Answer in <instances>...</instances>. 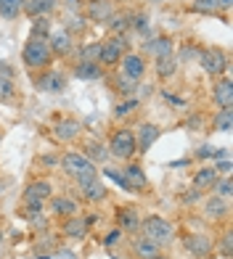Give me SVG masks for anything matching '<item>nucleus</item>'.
<instances>
[{
    "label": "nucleus",
    "mask_w": 233,
    "mask_h": 259,
    "mask_svg": "<svg viewBox=\"0 0 233 259\" xmlns=\"http://www.w3.org/2000/svg\"><path fill=\"white\" fill-rule=\"evenodd\" d=\"M61 167L66 175H72V178H77V183H90L96 180V167H93V161L88 156H80V154H66L61 159Z\"/></svg>",
    "instance_id": "obj_1"
},
{
    "label": "nucleus",
    "mask_w": 233,
    "mask_h": 259,
    "mask_svg": "<svg viewBox=\"0 0 233 259\" xmlns=\"http://www.w3.org/2000/svg\"><path fill=\"white\" fill-rule=\"evenodd\" d=\"M141 230H143V238L148 241H154L157 246H167L172 243L175 238V228L170 225L167 220H162V217H148L141 222Z\"/></svg>",
    "instance_id": "obj_2"
},
{
    "label": "nucleus",
    "mask_w": 233,
    "mask_h": 259,
    "mask_svg": "<svg viewBox=\"0 0 233 259\" xmlns=\"http://www.w3.org/2000/svg\"><path fill=\"white\" fill-rule=\"evenodd\" d=\"M51 45L48 40H40V37H29V42L24 45V64L29 69H43V66H48L51 61Z\"/></svg>",
    "instance_id": "obj_3"
},
{
    "label": "nucleus",
    "mask_w": 233,
    "mask_h": 259,
    "mask_svg": "<svg viewBox=\"0 0 233 259\" xmlns=\"http://www.w3.org/2000/svg\"><path fill=\"white\" fill-rule=\"evenodd\" d=\"M48 196H51V183L37 180V183L27 185V191H24V206H27V214H29V217H37Z\"/></svg>",
    "instance_id": "obj_4"
},
{
    "label": "nucleus",
    "mask_w": 233,
    "mask_h": 259,
    "mask_svg": "<svg viewBox=\"0 0 233 259\" xmlns=\"http://www.w3.org/2000/svg\"><path fill=\"white\" fill-rule=\"evenodd\" d=\"M111 154L120 156V159H130L135 154V133H130V130H116V133L111 135Z\"/></svg>",
    "instance_id": "obj_5"
},
{
    "label": "nucleus",
    "mask_w": 233,
    "mask_h": 259,
    "mask_svg": "<svg viewBox=\"0 0 233 259\" xmlns=\"http://www.w3.org/2000/svg\"><path fill=\"white\" fill-rule=\"evenodd\" d=\"M127 48V40L122 34H116V37H109L106 42H98V61L101 64H116L122 58Z\"/></svg>",
    "instance_id": "obj_6"
},
{
    "label": "nucleus",
    "mask_w": 233,
    "mask_h": 259,
    "mask_svg": "<svg viewBox=\"0 0 233 259\" xmlns=\"http://www.w3.org/2000/svg\"><path fill=\"white\" fill-rule=\"evenodd\" d=\"M199 64L204 66L207 74H223L228 69V58L220 48H207V51L199 53Z\"/></svg>",
    "instance_id": "obj_7"
},
{
    "label": "nucleus",
    "mask_w": 233,
    "mask_h": 259,
    "mask_svg": "<svg viewBox=\"0 0 233 259\" xmlns=\"http://www.w3.org/2000/svg\"><path fill=\"white\" fill-rule=\"evenodd\" d=\"M183 246H185V251H191L193 256H199V259H204V256L212 254V241H209L207 235H202V233L185 235V238H183Z\"/></svg>",
    "instance_id": "obj_8"
},
{
    "label": "nucleus",
    "mask_w": 233,
    "mask_h": 259,
    "mask_svg": "<svg viewBox=\"0 0 233 259\" xmlns=\"http://www.w3.org/2000/svg\"><path fill=\"white\" fill-rule=\"evenodd\" d=\"M122 61V77H127V79H133V82H138L143 77V72H146V61L141 56H135V53H127V56H122L120 58Z\"/></svg>",
    "instance_id": "obj_9"
},
{
    "label": "nucleus",
    "mask_w": 233,
    "mask_h": 259,
    "mask_svg": "<svg viewBox=\"0 0 233 259\" xmlns=\"http://www.w3.org/2000/svg\"><path fill=\"white\" fill-rule=\"evenodd\" d=\"M85 14L90 21H96V24H103V21H109L114 8H111V0H88V8Z\"/></svg>",
    "instance_id": "obj_10"
},
{
    "label": "nucleus",
    "mask_w": 233,
    "mask_h": 259,
    "mask_svg": "<svg viewBox=\"0 0 233 259\" xmlns=\"http://www.w3.org/2000/svg\"><path fill=\"white\" fill-rule=\"evenodd\" d=\"M157 138H159V127L157 124H141L138 127V138H135V154H146Z\"/></svg>",
    "instance_id": "obj_11"
},
{
    "label": "nucleus",
    "mask_w": 233,
    "mask_h": 259,
    "mask_svg": "<svg viewBox=\"0 0 233 259\" xmlns=\"http://www.w3.org/2000/svg\"><path fill=\"white\" fill-rule=\"evenodd\" d=\"M122 180H125V185H127V191H141V188L148 185L143 169L135 167V164H130L127 169H122Z\"/></svg>",
    "instance_id": "obj_12"
},
{
    "label": "nucleus",
    "mask_w": 233,
    "mask_h": 259,
    "mask_svg": "<svg viewBox=\"0 0 233 259\" xmlns=\"http://www.w3.org/2000/svg\"><path fill=\"white\" fill-rule=\"evenodd\" d=\"M37 88L43 93H61L66 88V77L61 72H45V77L37 79Z\"/></svg>",
    "instance_id": "obj_13"
},
{
    "label": "nucleus",
    "mask_w": 233,
    "mask_h": 259,
    "mask_svg": "<svg viewBox=\"0 0 233 259\" xmlns=\"http://www.w3.org/2000/svg\"><path fill=\"white\" fill-rule=\"evenodd\" d=\"M143 51L154 58H165V56H172V40L170 37H151L146 40Z\"/></svg>",
    "instance_id": "obj_14"
},
{
    "label": "nucleus",
    "mask_w": 233,
    "mask_h": 259,
    "mask_svg": "<svg viewBox=\"0 0 233 259\" xmlns=\"http://www.w3.org/2000/svg\"><path fill=\"white\" fill-rule=\"evenodd\" d=\"M48 45H51V53H56V56L64 58V56L72 53V34H69L66 29H64V32H56Z\"/></svg>",
    "instance_id": "obj_15"
},
{
    "label": "nucleus",
    "mask_w": 233,
    "mask_h": 259,
    "mask_svg": "<svg viewBox=\"0 0 233 259\" xmlns=\"http://www.w3.org/2000/svg\"><path fill=\"white\" fill-rule=\"evenodd\" d=\"M217 169L215 167H204L193 175V191H207V188H212L217 183Z\"/></svg>",
    "instance_id": "obj_16"
},
{
    "label": "nucleus",
    "mask_w": 233,
    "mask_h": 259,
    "mask_svg": "<svg viewBox=\"0 0 233 259\" xmlns=\"http://www.w3.org/2000/svg\"><path fill=\"white\" fill-rule=\"evenodd\" d=\"M204 214H207L209 220L225 217V214H228V201H225V198H220V196H212V198L207 201V206H204Z\"/></svg>",
    "instance_id": "obj_17"
},
{
    "label": "nucleus",
    "mask_w": 233,
    "mask_h": 259,
    "mask_svg": "<svg viewBox=\"0 0 233 259\" xmlns=\"http://www.w3.org/2000/svg\"><path fill=\"white\" fill-rule=\"evenodd\" d=\"M27 14L34 16V19H40V16H48L51 11L56 8V0H27Z\"/></svg>",
    "instance_id": "obj_18"
},
{
    "label": "nucleus",
    "mask_w": 233,
    "mask_h": 259,
    "mask_svg": "<svg viewBox=\"0 0 233 259\" xmlns=\"http://www.w3.org/2000/svg\"><path fill=\"white\" fill-rule=\"evenodd\" d=\"M215 101L220 109H230L233 106V85L225 79V82H220V85H215Z\"/></svg>",
    "instance_id": "obj_19"
},
{
    "label": "nucleus",
    "mask_w": 233,
    "mask_h": 259,
    "mask_svg": "<svg viewBox=\"0 0 233 259\" xmlns=\"http://www.w3.org/2000/svg\"><path fill=\"white\" fill-rule=\"evenodd\" d=\"M64 233L72 235V238H83V235L88 233V220L83 217H66V225H64Z\"/></svg>",
    "instance_id": "obj_20"
},
{
    "label": "nucleus",
    "mask_w": 233,
    "mask_h": 259,
    "mask_svg": "<svg viewBox=\"0 0 233 259\" xmlns=\"http://www.w3.org/2000/svg\"><path fill=\"white\" fill-rule=\"evenodd\" d=\"M53 211L61 217H74L77 214V201H72V198H66V196H58V198H53Z\"/></svg>",
    "instance_id": "obj_21"
},
{
    "label": "nucleus",
    "mask_w": 233,
    "mask_h": 259,
    "mask_svg": "<svg viewBox=\"0 0 233 259\" xmlns=\"http://www.w3.org/2000/svg\"><path fill=\"white\" fill-rule=\"evenodd\" d=\"M159 249H162V246H157L154 241L138 238V243H135V256H141V259H154V256H159Z\"/></svg>",
    "instance_id": "obj_22"
},
{
    "label": "nucleus",
    "mask_w": 233,
    "mask_h": 259,
    "mask_svg": "<svg viewBox=\"0 0 233 259\" xmlns=\"http://www.w3.org/2000/svg\"><path fill=\"white\" fill-rule=\"evenodd\" d=\"M83 188V196L88 198V201H101L103 196H106V188H103L98 180H90V183H83L80 185Z\"/></svg>",
    "instance_id": "obj_23"
},
{
    "label": "nucleus",
    "mask_w": 233,
    "mask_h": 259,
    "mask_svg": "<svg viewBox=\"0 0 233 259\" xmlns=\"http://www.w3.org/2000/svg\"><path fill=\"white\" fill-rule=\"evenodd\" d=\"M74 74L80 79H98L101 77V69H98L96 61H80L77 69H74Z\"/></svg>",
    "instance_id": "obj_24"
},
{
    "label": "nucleus",
    "mask_w": 233,
    "mask_h": 259,
    "mask_svg": "<svg viewBox=\"0 0 233 259\" xmlns=\"http://www.w3.org/2000/svg\"><path fill=\"white\" fill-rule=\"evenodd\" d=\"M27 6V0H0V16L3 19H16L19 11Z\"/></svg>",
    "instance_id": "obj_25"
},
{
    "label": "nucleus",
    "mask_w": 233,
    "mask_h": 259,
    "mask_svg": "<svg viewBox=\"0 0 233 259\" xmlns=\"http://www.w3.org/2000/svg\"><path fill=\"white\" fill-rule=\"evenodd\" d=\"M175 72H178V61L172 56H165V58H157V74L162 79H170Z\"/></svg>",
    "instance_id": "obj_26"
},
{
    "label": "nucleus",
    "mask_w": 233,
    "mask_h": 259,
    "mask_svg": "<svg viewBox=\"0 0 233 259\" xmlns=\"http://www.w3.org/2000/svg\"><path fill=\"white\" fill-rule=\"evenodd\" d=\"M130 24H133L130 14H111V19H109V29H114L116 34H122L125 29H130Z\"/></svg>",
    "instance_id": "obj_27"
},
{
    "label": "nucleus",
    "mask_w": 233,
    "mask_h": 259,
    "mask_svg": "<svg viewBox=\"0 0 233 259\" xmlns=\"http://www.w3.org/2000/svg\"><path fill=\"white\" fill-rule=\"evenodd\" d=\"M230 124H233V111L230 109H220L215 114V130L217 133H230Z\"/></svg>",
    "instance_id": "obj_28"
},
{
    "label": "nucleus",
    "mask_w": 233,
    "mask_h": 259,
    "mask_svg": "<svg viewBox=\"0 0 233 259\" xmlns=\"http://www.w3.org/2000/svg\"><path fill=\"white\" fill-rule=\"evenodd\" d=\"M77 130H80V124L72 122V119H69V122H58L56 124V138L58 140H72L77 135Z\"/></svg>",
    "instance_id": "obj_29"
},
{
    "label": "nucleus",
    "mask_w": 233,
    "mask_h": 259,
    "mask_svg": "<svg viewBox=\"0 0 233 259\" xmlns=\"http://www.w3.org/2000/svg\"><path fill=\"white\" fill-rule=\"evenodd\" d=\"M48 32H51V21H48V16H40V19H34L32 37H40V40H45V37H48Z\"/></svg>",
    "instance_id": "obj_30"
},
{
    "label": "nucleus",
    "mask_w": 233,
    "mask_h": 259,
    "mask_svg": "<svg viewBox=\"0 0 233 259\" xmlns=\"http://www.w3.org/2000/svg\"><path fill=\"white\" fill-rule=\"evenodd\" d=\"M11 96H14V77L0 74V101H8Z\"/></svg>",
    "instance_id": "obj_31"
},
{
    "label": "nucleus",
    "mask_w": 233,
    "mask_h": 259,
    "mask_svg": "<svg viewBox=\"0 0 233 259\" xmlns=\"http://www.w3.org/2000/svg\"><path fill=\"white\" fill-rule=\"evenodd\" d=\"M120 220H122V228L125 230H135L141 222H138V211L135 209H125L122 214H120Z\"/></svg>",
    "instance_id": "obj_32"
},
{
    "label": "nucleus",
    "mask_w": 233,
    "mask_h": 259,
    "mask_svg": "<svg viewBox=\"0 0 233 259\" xmlns=\"http://www.w3.org/2000/svg\"><path fill=\"white\" fill-rule=\"evenodd\" d=\"M212 191H215V196H220V198H228V196H230V191H233V183H230V178L217 180V183L212 185Z\"/></svg>",
    "instance_id": "obj_33"
},
{
    "label": "nucleus",
    "mask_w": 233,
    "mask_h": 259,
    "mask_svg": "<svg viewBox=\"0 0 233 259\" xmlns=\"http://www.w3.org/2000/svg\"><path fill=\"white\" fill-rule=\"evenodd\" d=\"M193 8L204 11V14H215V11L220 8V0H193Z\"/></svg>",
    "instance_id": "obj_34"
},
{
    "label": "nucleus",
    "mask_w": 233,
    "mask_h": 259,
    "mask_svg": "<svg viewBox=\"0 0 233 259\" xmlns=\"http://www.w3.org/2000/svg\"><path fill=\"white\" fill-rule=\"evenodd\" d=\"M133 21H135V32L138 34H146V37H148V34H151V27H148V19L141 14V16H133Z\"/></svg>",
    "instance_id": "obj_35"
},
{
    "label": "nucleus",
    "mask_w": 233,
    "mask_h": 259,
    "mask_svg": "<svg viewBox=\"0 0 233 259\" xmlns=\"http://www.w3.org/2000/svg\"><path fill=\"white\" fill-rule=\"evenodd\" d=\"M120 93H125V96H130V93H135V82L133 79H127V77H120Z\"/></svg>",
    "instance_id": "obj_36"
},
{
    "label": "nucleus",
    "mask_w": 233,
    "mask_h": 259,
    "mask_svg": "<svg viewBox=\"0 0 233 259\" xmlns=\"http://www.w3.org/2000/svg\"><path fill=\"white\" fill-rule=\"evenodd\" d=\"M138 106V101L135 98H130V101H125V103H120V109H116V116H127L133 109Z\"/></svg>",
    "instance_id": "obj_37"
},
{
    "label": "nucleus",
    "mask_w": 233,
    "mask_h": 259,
    "mask_svg": "<svg viewBox=\"0 0 233 259\" xmlns=\"http://www.w3.org/2000/svg\"><path fill=\"white\" fill-rule=\"evenodd\" d=\"M85 151H88V159H103V156H106V151H103L101 146H96V143L88 146Z\"/></svg>",
    "instance_id": "obj_38"
},
{
    "label": "nucleus",
    "mask_w": 233,
    "mask_h": 259,
    "mask_svg": "<svg viewBox=\"0 0 233 259\" xmlns=\"http://www.w3.org/2000/svg\"><path fill=\"white\" fill-rule=\"evenodd\" d=\"M83 58H85V61H90V58H98V42L90 45V48H83Z\"/></svg>",
    "instance_id": "obj_39"
},
{
    "label": "nucleus",
    "mask_w": 233,
    "mask_h": 259,
    "mask_svg": "<svg viewBox=\"0 0 233 259\" xmlns=\"http://www.w3.org/2000/svg\"><path fill=\"white\" fill-rule=\"evenodd\" d=\"M230 241H233V235H230V233H225V235H223V254H225V256H230V254H233Z\"/></svg>",
    "instance_id": "obj_40"
},
{
    "label": "nucleus",
    "mask_w": 233,
    "mask_h": 259,
    "mask_svg": "<svg viewBox=\"0 0 233 259\" xmlns=\"http://www.w3.org/2000/svg\"><path fill=\"white\" fill-rule=\"evenodd\" d=\"M116 241H120V230H111L106 238H103V243H106V246H114Z\"/></svg>",
    "instance_id": "obj_41"
},
{
    "label": "nucleus",
    "mask_w": 233,
    "mask_h": 259,
    "mask_svg": "<svg viewBox=\"0 0 233 259\" xmlns=\"http://www.w3.org/2000/svg\"><path fill=\"white\" fill-rule=\"evenodd\" d=\"M215 169H217V172H230V161H228V159L215 161Z\"/></svg>",
    "instance_id": "obj_42"
},
{
    "label": "nucleus",
    "mask_w": 233,
    "mask_h": 259,
    "mask_svg": "<svg viewBox=\"0 0 233 259\" xmlns=\"http://www.w3.org/2000/svg\"><path fill=\"white\" fill-rule=\"evenodd\" d=\"M196 53H199L196 48H193V51H191V48H183V61H188V58H193Z\"/></svg>",
    "instance_id": "obj_43"
},
{
    "label": "nucleus",
    "mask_w": 233,
    "mask_h": 259,
    "mask_svg": "<svg viewBox=\"0 0 233 259\" xmlns=\"http://www.w3.org/2000/svg\"><path fill=\"white\" fill-rule=\"evenodd\" d=\"M66 3H69V8H72V11H77V8H80V0H66Z\"/></svg>",
    "instance_id": "obj_44"
},
{
    "label": "nucleus",
    "mask_w": 233,
    "mask_h": 259,
    "mask_svg": "<svg viewBox=\"0 0 233 259\" xmlns=\"http://www.w3.org/2000/svg\"><path fill=\"white\" fill-rule=\"evenodd\" d=\"M154 259H165V256H154Z\"/></svg>",
    "instance_id": "obj_45"
},
{
    "label": "nucleus",
    "mask_w": 233,
    "mask_h": 259,
    "mask_svg": "<svg viewBox=\"0 0 233 259\" xmlns=\"http://www.w3.org/2000/svg\"><path fill=\"white\" fill-rule=\"evenodd\" d=\"M43 259H48V256H43Z\"/></svg>",
    "instance_id": "obj_46"
}]
</instances>
